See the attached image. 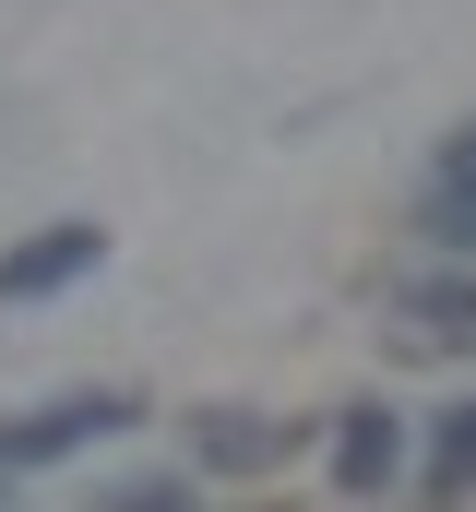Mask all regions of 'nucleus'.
Here are the masks:
<instances>
[{"label": "nucleus", "instance_id": "1", "mask_svg": "<svg viewBox=\"0 0 476 512\" xmlns=\"http://www.w3.org/2000/svg\"><path fill=\"white\" fill-rule=\"evenodd\" d=\"M108 429H131V393H72V405H36L24 429H0V465H60V453H96Z\"/></svg>", "mask_w": 476, "mask_h": 512}, {"label": "nucleus", "instance_id": "2", "mask_svg": "<svg viewBox=\"0 0 476 512\" xmlns=\"http://www.w3.org/2000/svg\"><path fill=\"white\" fill-rule=\"evenodd\" d=\"M96 262H108V227H48V239L0 251V298H60V286L96 274Z\"/></svg>", "mask_w": 476, "mask_h": 512}, {"label": "nucleus", "instance_id": "3", "mask_svg": "<svg viewBox=\"0 0 476 512\" xmlns=\"http://www.w3.org/2000/svg\"><path fill=\"white\" fill-rule=\"evenodd\" d=\"M393 453H405V441H393V417H381V405H357L346 429H334V477H346L357 501H369V489L393 477Z\"/></svg>", "mask_w": 476, "mask_h": 512}, {"label": "nucleus", "instance_id": "4", "mask_svg": "<svg viewBox=\"0 0 476 512\" xmlns=\"http://www.w3.org/2000/svg\"><path fill=\"white\" fill-rule=\"evenodd\" d=\"M429 203H453V215H476V120L441 143V167H429Z\"/></svg>", "mask_w": 476, "mask_h": 512}, {"label": "nucleus", "instance_id": "5", "mask_svg": "<svg viewBox=\"0 0 476 512\" xmlns=\"http://www.w3.org/2000/svg\"><path fill=\"white\" fill-rule=\"evenodd\" d=\"M429 477H441V489H465V477H476V405H453V417H441V453H429Z\"/></svg>", "mask_w": 476, "mask_h": 512}]
</instances>
